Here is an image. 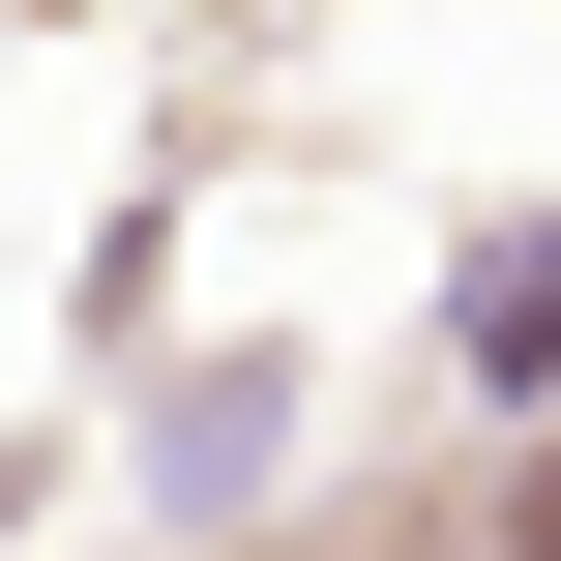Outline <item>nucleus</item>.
Returning <instances> with one entry per match:
<instances>
[{
    "label": "nucleus",
    "mask_w": 561,
    "mask_h": 561,
    "mask_svg": "<svg viewBox=\"0 0 561 561\" xmlns=\"http://www.w3.org/2000/svg\"><path fill=\"white\" fill-rule=\"evenodd\" d=\"M561 385V237H503V266H473V414H533Z\"/></svg>",
    "instance_id": "1"
}]
</instances>
